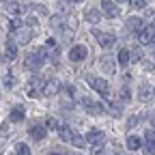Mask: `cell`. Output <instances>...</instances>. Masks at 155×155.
Instances as JSON below:
<instances>
[{"label":"cell","instance_id":"83f0119b","mask_svg":"<svg viewBox=\"0 0 155 155\" xmlns=\"http://www.w3.org/2000/svg\"><path fill=\"white\" fill-rule=\"evenodd\" d=\"M71 144H75V147H84V144H86V140L82 138L80 134H75V136H73V140H71Z\"/></svg>","mask_w":155,"mask_h":155},{"label":"cell","instance_id":"9a60e30c","mask_svg":"<svg viewBox=\"0 0 155 155\" xmlns=\"http://www.w3.org/2000/svg\"><path fill=\"white\" fill-rule=\"evenodd\" d=\"M101 9H104V13H106L108 17H119V13H121V9L116 7L114 2H110V0H104V2H101Z\"/></svg>","mask_w":155,"mask_h":155},{"label":"cell","instance_id":"4dcf8cb0","mask_svg":"<svg viewBox=\"0 0 155 155\" xmlns=\"http://www.w3.org/2000/svg\"><path fill=\"white\" fill-rule=\"evenodd\" d=\"M45 125H48V127H50V129H58V127H61V125H58V121H56V119H54V116H50V119H48V121H45Z\"/></svg>","mask_w":155,"mask_h":155},{"label":"cell","instance_id":"6da1fadb","mask_svg":"<svg viewBox=\"0 0 155 155\" xmlns=\"http://www.w3.org/2000/svg\"><path fill=\"white\" fill-rule=\"evenodd\" d=\"M43 61H45V50L35 52V54H28V56H26V61H24V67L30 69V71H37V69H41V67H43Z\"/></svg>","mask_w":155,"mask_h":155},{"label":"cell","instance_id":"cb8c5ba5","mask_svg":"<svg viewBox=\"0 0 155 155\" xmlns=\"http://www.w3.org/2000/svg\"><path fill=\"white\" fill-rule=\"evenodd\" d=\"M140 99H142V101H149V99H151V86H149V84H142V86H140Z\"/></svg>","mask_w":155,"mask_h":155},{"label":"cell","instance_id":"1f68e13d","mask_svg":"<svg viewBox=\"0 0 155 155\" xmlns=\"http://www.w3.org/2000/svg\"><path fill=\"white\" fill-rule=\"evenodd\" d=\"M17 155H30V149L26 144H17Z\"/></svg>","mask_w":155,"mask_h":155},{"label":"cell","instance_id":"d6a6232c","mask_svg":"<svg viewBox=\"0 0 155 155\" xmlns=\"http://www.w3.org/2000/svg\"><path fill=\"white\" fill-rule=\"evenodd\" d=\"M50 24H52L54 28H61V26H63V17H52Z\"/></svg>","mask_w":155,"mask_h":155},{"label":"cell","instance_id":"ffe728a7","mask_svg":"<svg viewBox=\"0 0 155 155\" xmlns=\"http://www.w3.org/2000/svg\"><path fill=\"white\" fill-rule=\"evenodd\" d=\"M9 119H11V123H22V121H24V110L19 108V106H17V108H13Z\"/></svg>","mask_w":155,"mask_h":155},{"label":"cell","instance_id":"7c38bea8","mask_svg":"<svg viewBox=\"0 0 155 155\" xmlns=\"http://www.w3.org/2000/svg\"><path fill=\"white\" fill-rule=\"evenodd\" d=\"M99 67H101V71L108 73V75H112V73L116 71V63L112 61L110 56H101V58H99Z\"/></svg>","mask_w":155,"mask_h":155},{"label":"cell","instance_id":"ba28073f","mask_svg":"<svg viewBox=\"0 0 155 155\" xmlns=\"http://www.w3.org/2000/svg\"><path fill=\"white\" fill-rule=\"evenodd\" d=\"M71 93H73V86H67V88H65V93H61V106H63L65 110L75 108V99L71 97Z\"/></svg>","mask_w":155,"mask_h":155},{"label":"cell","instance_id":"603a6c76","mask_svg":"<svg viewBox=\"0 0 155 155\" xmlns=\"http://www.w3.org/2000/svg\"><path fill=\"white\" fill-rule=\"evenodd\" d=\"M129 63H131V54H129L127 50H121V52H119V65L127 67Z\"/></svg>","mask_w":155,"mask_h":155},{"label":"cell","instance_id":"f546056e","mask_svg":"<svg viewBox=\"0 0 155 155\" xmlns=\"http://www.w3.org/2000/svg\"><path fill=\"white\" fill-rule=\"evenodd\" d=\"M32 11H35L37 15H48V9H45L43 5H35V7H32Z\"/></svg>","mask_w":155,"mask_h":155},{"label":"cell","instance_id":"836d02e7","mask_svg":"<svg viewBox=\"0 0 155 155\" xmlns=\"http://www.w3.org/2000/svg\"><path fill=\"white\" fill-rule=\"evenodd\" d=\"M110 112H112V116H121V106L112 104V106H110Z\"/></svg>","mask_w":155,"mask_h":155},{"label":"cell","instance_id":"30bf717a","mask_svg":"<svg viewBox=\"0 0 155 155\" xmlns=\"http://www.w3.org/2000/svg\"><path fill=\"white\" fill-rule=\"evenodd\" d=\"M144 140H147L144 155H155V129H147L144 131Z\"/></svg>","mask_w":155,"mask_h":155},{"label":"cell","instance_id":"d6986e66","mask_svg":"<svg viewBox=\"0 0 155 155\" xmlns=\"http://www.w3.org/2000/svg\"><path fill=\"white\" fill-rule=\"evenodd\" d=\"M5 54H7L9 61H15V58H17V45H15V41H7Z\"/></svg>","mask_w":155,"mask_h":155},{"label":"cell","instance_id":"e0dca14e","mask_svg":"<svg viewBox=\"0 0 155 155\" xmlns=\"http://www.w3.org/2000/svg\"><path fill=\"white\" fill-rule=\"evenodd\" d=\"M155 41V26H147L142 32H140V43H153Z\"/></svg>","mask_w":155,"mask_h":155},{"label":"cell","instance_id":"44dd1931","mask_svg":"<svg viewBox=\"0 0 155 155\" xmlns=\"http://www.w3.org/2000/svg\"><path fill=\"white\" fill-rule=\"evenodd\" d=\"M84 17L88 19V22L91 24H97V22H99V11H97V9H86V13H84Z\"/></svg>","mask_w":155,"mask_h":155},{"label":"cell","instance_id":"d590c367","mask_svg":"<svg viewBox=\"0 0 155 155\" xmlns=\"http://www.w3.org/2000/svg\"><path fill=\"white\" fill-rule=\"evenodd\" d=\"M13 84H15V80H13V73H9V75L5 78V86H9V88H11Z\"/></svg>","mask_w":155,"mask_h":155},{"label":"cell","instance_id":"9c48e42d","mask_svg":"<svg viewBox=\"0 0 155 155\" xmlns=\"http://www.w3.org/2000/svg\"><path fill=\"white\" fill-rule=\"evenodd\" d=\"M86 54H88V50L84 45H75V48L69 50V58H71L73 63H82L84 58H86Z\"/></svg>","mask_w":155,"mask_h":155},{"label":"cell","instance_id":"ac0fdd59","mask_svg":"<svg viewBox=\"0 0 155 155\" xmlns=\"http://www.w3.org/2000/svg\"><path fill=\"white\" fill-rule=\"evenodd\" d=\"M56 131H58V138H61V140H65V142H71V140H73V136H75V134H73V131H71L67 125H61Z\"/></svg>","mask_w":155,"mask_h":155},{"label":"cell","instance_id":"4316f807","mask_svg":"<svg viewBox=\"0 0 155 155\" xmlns=\"http://www.w3.org/2000/svg\"><path fill=\"white\" fill-rule=\"evenodd\" d=\"M65 24H67V26H69V28H75V26H78V17H75V15H71V13H69V15H67V17H65Z\"/></svg>","mask_w":155,"mask_h":155},{"label":"cell","instance_id":"e575fe53","mask_svg":"<svg viewBox=\"0 0 155 155\" xmlns=\"http://www.w3.org/2000/svg\"><path fill=\"white\" fill-rule=\"evenodd\" d=\"M129 5H131L134 9H142V7H144V0H129Z\"/></svg>","mask_w":155,"mask_h":155},{"label":"cell","instance_id":"3957f363","mask_svg":"<svg viewBox=\"0 0 155 155\" xmlns=\"http://www.w3.org/2000/svg\"><path fill=\"white\" fill-rule=\"evenodd\" d=\"M86 82H88L91 88H95L97 93H101L104 97H108V99H110V95H108V93H110V84L104 80V78H95V75H91Z\"/></svg>","mask_w":155,"mask_h":155},{"label":"cell","instance_id":"484cf974","mask_svg":"<svg viewBox=\"0 0 155 155\" xmlns=\"http://www.w3.org/2000/svg\"><path fill=\"white\" fill-rule=\"evenodd\" d=\"M19 28H22V19H19V17L11 19V24H9V30H11V32H15V30H19Z\"/></svg>","mask_w":155,"mask_h":155},{"label":"cell","instance_id":"f35d334b","mask_svg":"<svg viewBox=\"0 0 155 155\" xmlns=\"http://www.w3.org/2000/svg\"><path fill=\"white\" fill-rule=\"evenodd\" d=\"M151 121H153V125H155V112H153V114H151Z\"/></svg>","mask_w":155,"mask_h":155},{"label":"cell","instance_id":"7bdbcfd3","mask_svg":"<svg viewBox=\"0 0 155 155\" xmlns=\"http://www.w3.org/2000/svg\"><path fill=\"white\" fill-rule=\"evenodd\" d=\"M153 26H155V22H153Z\"/></svg>","mask_w":155,"mask_h":155},{"label":"cell","instance_id":"60d3db41","mask_svg":"<svg viewBox=\"0 0 155 155\" xmlns=\"http://www.w3.org/2000/svg\"><path fill=\"white\" fill-rule=\"evenodd\" d=\"M116 2H125V0H116Z\"/></svg>","mask_w":155,"mask_h":155},{"label":"cell","instance_id":"5bb4252c","mask_svg":"<svg viewBox=\"0 0 155 155\" xmlns=\"http://www.w3.org/2000/svg\"><path fill=\"white\" fill-rule=\"evenodd\" d=\"M28 134H30V138H32V140H43L45 136H48L45 127H43V125H39V123H35V125L28 129Z\"/></svg>","mask_w":155,"mask_h":155},{"label":"cell","instance_id":"52a82bcc","mask_svg":"<svg viewBox=\"0 0 155 155\" xmlns=\"http://www.w3.org/2000/svg\"><path fill=\"white\" fill-rule=\"evenodd\" d=\"M30 39H32V32H30L28 28H19V30L13 32V39H11V41H15V43H19V45H26Z\"/></svg>","mask_w":155,"mask_h":155},{"label":"cell","instance_id":"5b68a950","mask_svg":"<svg viewBox=\"0 0 155 155\" xmlns=\"http://www.w3.org/2000/svg\"><path fill=\"white\" fill-rule=\"evenodd\" d=\"M86 140H88L93 147H104L108 138H106V134H104L101 129H91L88 136H86Z\"/></svg>","mask_w":155,"mask_h":155},{"label":"cell","instance_id":"f1b7e54d","mask_svg":"<svg viewBox=\"0 0 155 155\" xmlns=\"http://www.w3.org/2000/svg\"><path fill=\"white\" fill-rule=\"evenodd\" d=\"M138 121H140V116H129V119H127V129H134L136 125H138Z\"/></svg>","mask_w":155,"mask_h":155},{"label":"cell","instance_id":"8992f818","mask_svg":"<svg viewBox=\"0 0 155 155\" xmlns=\"http://www.w3.org/2000/svg\"><path fill=\"white\" fill-rule=\"evenodd\" d=\"M80 104L86 108L88 114H104V106H101V104H97V101H93L91 97H82Z\"/></svg>","mask_w":155,"mask_h":155},{"label":"cell","instance_id":"8d00e7d4","mask_svg":"<svg viewBox=\"0 0 155 155\" xmlns=\"http://www.w3.org/2000/svg\"><path fill=\"white\" fill-rule=\"evenodd\" d=\"M121 101H129V88H121Z\"/></svg>","mask_w":155,"mask_h":155},{"label":"cell","instance_id":"7402d4cb","mask_svg":"<svg viewBox=\"0 0 155 155\" xmlns=\"http://www.w3.org/2000/svg\"><path fill=\"white\" fill-rule=\"evenodd\" d=\"M142 147V140L138 138V136H129L127 138V149L129 151H136V149H140Z\"/></svg>","mask_w":155,"mask_h":155},{"label":"cell","instance_id":"8fae6325","mask_svg":"<svg viewBox=\"0 0 155 155\" xmlns=\"http://www.w3.org/2000/svg\"><path fill=\"white\" fill-rule=\"evenodd\" d=\"M48 54H50V58H52V63L56 65L58 63V54H61V48H58L56 45V41H54V39H48V41H45V48H43Z\"/></svg>","mask_w":155,"mask_h":155},{"label":"cell","instance_id":"7a4b0ae2","mask_svg":"<svg viewBox=\"0 0 155 155\" xmlns=\"http://www.w3.org/2000/svg\"><path fill=\"white\" fill-rule=\"evenodd\" d=\"M43 86H45V80H41V78H30V82L26 84V93L28 97H41L43 95Z\"/></svg>","mask_w":155,"mask_h":155},{"label":"cell","instance_id":"4fadbf2b","mask_svg":"<svg viewBox=\"0 0 155 155\" xmlns=\"http://www.w3.org/2000/svg\"><path fill=\"white\" fill-rule=\"evenodd\" d=\"M125 26H127L131 32H138V35L144 30V24H142V19H140V17H127Z\"/></svg>","mask_w":155,"mask_h":155},{"label":"cell","instance_id":"b9f144b4","mask_svg":"<svg viewBox=\"0 0 155 155\" xmlns=\"http://www.w3.org/2000/svg\"><path fill=\"white\" fill-rule=\"evenodd\" d=\"M52 155H58V153H52Z\"/></svg>","mask_w":155,"mask_h":155},{"label":"cell","instance_id":"ab89813d","mask_svg":"<svg viewBox=\"0 0 155 155\" xmlns=\"http://www.w3.org/2000/svg\"><path fill=\"white\" fill-rule=\"evenodd\" d=\"M69 2H73V5H75V2H84V0H69Z\"/></svg>","mask_w":155,"mask_h":155},{"label":"cell","instance_id":"2e32d148","mask_svg":"<svg viewBox=\"0 0 155 155\" xmlns=\"http://www.w3.org/2000/svg\"><path fill=\"white\" fill-rule=\"evenodd\" d=\"M61 93V86H58L56 80H45V86H43V95L45 97H52V95H58Z\"/></svg>","mask_w":155,"mask_h":155},{"label":"cell","instance_id":"277c9868","mask_svg":"<svg viewBox=\"0 0 155 155\" xmlns=\"http://www.w3.org/2000/svg\"><path fill=\"white\" fill-rule=\"evenodd\" d=\"M93 37L97 39V43L101 48H112L116 43V37L112 32H101V30H93Z\"/></svg>","mask_w":155,"mask_h":155},{"label":"cell","instance_id":"74e56055","mask_svg":"<svg viewBox=\"0 0 155 155\" xmlns=\"http://www.w3.org/2000/svg\"><path fill=\"white\" fill-rule=\"evenodd\" d=\"M5 129H7V125H0V138H2V136H5V134H7V131H5Z\"/></svg>","mask_w":155,"mask_h":155},{"label":"cell","instance_id":"d4e9b609","mask_svg":"<svg viewBox=\"0 0 155 155\" xmlns=\"http://www.w3.org/2000/svg\"><path fill=\"white\" fill-rule=\"evenodd\" d=\"M5 9H7L11 15H17L19 11H22V9H19V5H17V2H13V0H9V2L5 5Z\"/></svg>","mask_w":155,"mask_h":155}]
</instances>
